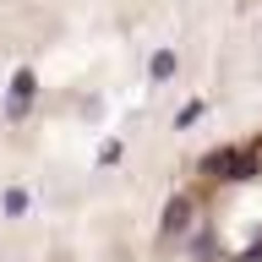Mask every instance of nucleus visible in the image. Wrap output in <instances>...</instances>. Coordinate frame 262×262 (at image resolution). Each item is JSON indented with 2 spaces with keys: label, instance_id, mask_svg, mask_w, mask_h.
<instances>
[{
  "label": "nucleus",
  "instance_id": "2",
  "mask_svg": "<svg viewBox=\"0 0 262 262\" xmlns=\"http://www.w3.org/2000/svg\"><path fill=\"white\" fill-rule=\"evenodd\" d=\"M33 104V71H16L11 77V98H6V115L11 120H22V110Z\"/></svg>",
  "mask_w": 262,
  "mask_h": 262
},
{
  "label": "nucleus",
  "instance_id": "3",
  "mask_svg": "<svg viewBox=\"0 0 262 262\" xmlns=\"http://www.w3.org/2000/svg\"><path fill=\"white\" fill-rule=\"evenodd\" d=\"M186 202H169V213H164V229H169V235H175V229H186Z\"/></svg>",
  "mask_w": 262,
  "mask_h": 262
},
{
  "label": "nucleus",
  "instance_id": "1",
  "mask_svg": "<svg viewBox=\"0 0 262 262\" xmlns=\"http://www.w3.org/2000/svg\"><path fill=\"white\" fill-rule=\"evenodd\" d=\"M251 169H257V159L241 153V147H224V153H208L202 159V175H219V180H246Z\"/></svg>",
  "mask_w": 262,
  "mask_h": 262
},
{
  "label": "nucleus",
  "instance_id": "5",
  "mask_svg": "<svg viewBox=\"0 0 262 262\" xmlns=\"http://www.w3.org/2000/svg\"><path fill=\"white\" fill-rule=\"evenodd\" d=\"M169 71H175V55H169V49H164V55H153V77H169Z\"/></svg>",
  "mask_w": 262,
  "mask_h": 262
},
{
  "label": "nucleus",
  "instance_id": "4",
  "mask_svg": "<svg viewBox=\"0 0 262 262\" xmlns=\"http://www.w3.org/2000/svg\"><path fill=\"white\" fill-rule=\"evenodd\" d=\"M6 213H11V219H16V213H28V191H6Z\"/></svg>",
  "mask_w": 262,
  "mask_h": 262
}]
</instances>
